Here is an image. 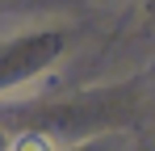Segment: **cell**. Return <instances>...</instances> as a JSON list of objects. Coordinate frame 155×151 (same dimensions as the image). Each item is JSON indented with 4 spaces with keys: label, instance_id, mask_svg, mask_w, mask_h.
<instances>
[{
    "label": "cell",
    "instance_id": "6da1fadb",
    "mask_svg": "<svg viewBox=\"0 0 155 151\" xmlns=\"http://www.w3.org/2000/svg\"><path fill=\"white\" fill-rule=\"evenodd\" d=\"M8 151H54V139H51V134H38V130H25V134L13 139Z\"/></svg>",
    "mask_w": 155,
    "mask_h": 151
}]
</instances>
